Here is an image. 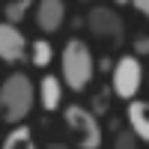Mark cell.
<instances>
[{
  "label": "cell",
  "instance_id": "cell-1",
  "mask_svg": "<svg viewBox=\"0 0 149 149\" xmlns=\"http://www.w3.org/2000/svg\"><path fill=\"white\" fill-rule=\"evenodd\" d=\"M36 104V84L27 72H12L6 81H0V122L21 125L30 116Z\"/></svg>",
  "mask_w": 149,
  "mask_h": 149
},
{
  "label": "cell",
  "instance_id": "cell-2",
  "mask_svg": "<svg viewBox=\"0 0 149 149\" xmlns=\"http://www.w3.org/2000/svg\"><path fill=\"white\" fill-rule=\"evenodd\" d=\"M95 78V57L81 36H72L60 51V84L72 93H84Z\"/></svg>",
  "mask_w": 149,
  "mask_h": 149
},
{
  "label": "cell",
  "instance_id": "cell-3",
  "mask_svg": "<svg viewBox=\"0 0 149 149\" xmlns=\"http://www.w3.org/2000/svg\"><path fill=\"white\" fill-rule=\"evenodd\" d=\"M63 125H66L72 143L78 149H98L102 140H104L102 122H98L90 113V107H84V104H66L63 107Z\"/></svg>",
  "mask_w": 149,
  "mask_h": 149
},
{
  "label": "cell",
  "instance_id": "cell-4",
  "mask_svg": "<svg viewBox=\"0 0 149 149\" xmlns=\"http://www.w3.org/2000/svg\"><path fill=\"white\" fill-rule=\"evenodd\" d=\"M110 93L122 102H131V98H137L140 86H143V63L137 57L131 54H122L116 57L113 69H110Z\"/></svg>",
  "mask_w": 149,
  "mask_h": 149
},
{
  "label": "cell",
  "instance_id": "cell-5",
  "mask_svg": "<svg viewBox=\"0 0 149 149\" xmlns=\"http://www.w3.org/2000/svg\"><path fill=\"white\" fill-rule=\"evenodd\" d=\"M84 24L90 27L93 36L104 42H113L122 45V36H125V21L113 6H90V12L84 15Z\"/></svg>",
  "mask_w": 149,
  "mask_h": 149
},
{
  "label": "cell",
  "instance_id": "cell-6",
  "mask_svg": "<svg viewBox=\"0 0 149 149\" xmlns=\"http://www.w3.org/2000/svg\"><path fill=\"white\" fill-rule=\"evenodd\" d=\"M27 36L21 33V27H12V24L0 21V60L6 66H15L21 60H27Z\"/></svg>",
  "mask_w": 149,
  "mask_h": 149
},
{
  "label": "cell",
  "instance_id": "cell-7",
  "mask_svg": "<svg viewBox=\"0 0 149 149\" xmlns=\"http://www.w3.org/2000/svg\"><path fill=\"white\" fill-rule=\"evenodd\" d=\"M36 9V27H39L42 33H48V36H54V33H60V27L66 24V3L63 0H39V3L33 6Z\"/></svg>",
  "mask_w": 149,
  "mask_h": 149
},
{
  "label": "cell",
  "instance_id": "cell-8",
  "mask_svg": "<svg viewBox=\"0 0 149 149\" xmlns=\"http://www.w3.org/2000/svg\"><path fill=\"white\" fill-rule=\"evenodd\" d=\"M125 122H128V131L140 143L149 140V104L143 102V98H131V102L125 104Z\"/></svg>",
  "mask_w": 149,
  "mask_h": 149
},
{
  "label": "cell",
  "instance_id": "cell-9",
  "mask_svg": "<svg viewBox=\"0 0 149 149\" xmlns=\"http://www.w3.org/2000/svg\"><path fill=\"white\" fill-rule=\"evenodd\" d=\"M36 98H39L45 113L60 110V104H63V84H60L57 74H42L39 86H36Z\"/></svg>",
  "mask_w": 149,
  "mask_h": 149
},
{
  "label": "cell",
  "instance_id": "cell-10",
  "mask_svg": "<svg viewBox=\"0 0 149 149\" xmlns=\"http://www.w3.org/2000/svg\"><path fill=\"white\" fill-rule=\"evenodd\" d=\"M0 149H36L33 131H30L27 125H15L3 140H0Z\"/></svg>",
  "mask_w": 149,
  "mask_h": 149
},
{
  "label": "cell",
  "instance_id": "cell-11",
  "mask_svg": "<svg viewBox=\"0 0 149 149\" xmlns=\"http://www.w3.org/2000/svg\"><path fill=\"white\" fill-rule=\"evenodd\" d=\"M30 63L36 66V69H48L51 66V60H54V45L48 42V39H36V42H30Z\"/></svg>",
  "mask_w": 149,
  "mask_h": 149
},
{
  "label": "cell",
  "instance_id": "cell-12",
  "mask_svg": "<svg viewBox=\"0 0 149 149\" xmlns=\"http://www.w3.org/2000/svg\"><path fill=\"white\" fill-rule=\"evenodd\" d=\"M30 9H33L30 0H9V3L3 6V21L12 24V27H18V24L27 18V12H30Z\"/></svg>",
  "mask_w": 149,
  "mask_h": 149
},
{
  "label": "cell",
  "instance_id": "cell-13",
  "mask_svg": "<svg viewBox=\"0 0 149 149\" xmlns=\"http://www.w3.org/2000/svg\"><path fill=\"white\" fill-rule=\"evenodd\" d=\"M107 95H110V86H104V90L102 93H98L95 98H93V110H90V113L98 119V116H104L107 113V110H110V104H107Z\"/></svg>",
  "mask_w": 149,
  "mask_h": 149
},
{
  "label": "cell",
  "instance_id": "cell-14",
  "mask_svg": "<svg viewBox=\"0 0 149 149\" xmlns=\"http://www.w3.org/2000/svg\"><path fill=\"white\" fill-rule=\"evenodd\" d=\"M113 149H137V137L131 131H119L113 137Z\"/></svg>",
  "mask_w": 149,
  "mask_h": 149
},
{
  "label": "cell",
  "instance_id": "cell-15",
  "mask_svg": "<svg viewBox=\"0 0 149 149\" xmlns=\"http://www.w3.org/2000/svg\"><path fill=\"white\" fill-rule=\"evenodd\" d=\"M134 54L131 57H137V60H143L146 54H149V39H146V33H137V39H134Z\"/></svg>",
  "mask_w": 149,
  "mask_h": 149
},
{
  "label": "cell",
  "instance_id": "cell-16",
  "mask_svg": "<svg viewBox=\"0 0 149 149\" xmlns=\"http://www.w3.org/2000/svg\"><path fill=\"white\" fill-rule=\"evenodd\" d=\"M131 9H134V12H140V15H149V3H146V0H134Z\"/></svg>",
  "mask_w": 149,
  "mask_h": 149
},
{
  "label": "cell",
  "instance_id": "cell-17",
  "mask_svg": "<svg viewBox=\"0 0 149 149\" xmlns=\"http://www.w3.org/2000/svg\"><path fill=\"white\" fill-rule=\"evenodd\" d=\"M98 69H102V72H110V69H113V57H98Z\"/></svg>",
  "mask_w": 149,
  "mask_h": 149
},
{
  "label": "cell",
  "instance_id": "cell-18",
  "mask_svg": "<svg viewBox=\"0 0 149 149\" xmlns=\"http://www.w3.org/2000/svg\"><path fill=\"white\" fill-rule=\"evenodd\" d=\"M42 149H69V146H66V143H60V140H51V143H45Z\"/></svg>",
  "mask_w": 149,
  "mask_h": 149
},
{
  "label": "cell",
  "instance_id": "cell-19",
  "mask_svg": "<svg viewBox=\"0 0 149 149\" xmlns=\"http://www.w3.org/2000/svg\"><path fill=\"white\" fill-rule=\"evenodd\" d=\"M0 140H3V137H0Z\"/></svg>",
  "mask_w": 149,
  "mask_h": 149
}]
</instances>
